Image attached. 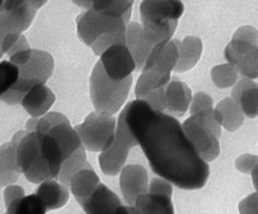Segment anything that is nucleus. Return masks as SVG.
<instances>
[{"mask_svg":"<svg viewBox=\"0 0 258 214\" xmlns=\"http://www.w3.org/2000/svg\"><path fill=\"white\" fill-rule=\"evenodd\" d=\"M118 124L141 147L156 175L185 190L205 186L210 174L208 163L198 155L174 116L136 99L122 110Z\"/></svg>","mask_w":258,"mask_h":214,"instance_id":"nucleus-1","label":"nucleus"},{"mask_svg":"<svg viewBox=\"0 0 258 214\" xmlns=\"http://www.w3.org/2000/svg\"><path fill=\"white\" fill-rule=\"evenodd\" d=\"M77 22L80 38L95 54L100 55L113 45L125 44L128 22L122 18L87 10L78 17Z\"/></svg>","mask_w":258,"mask_h":214,"instance_id":"nucleus-2","label":"nucleus"},{"mask_svg":"<svg viewBox=\"0 0 258 214\" xmlns=\"http://www.w3.org/2000/svg\"><path fill=\"white\" fill-rule=\"evenodd\" d=\"M183 13L184 5L181 0H142L141 25L157 45L171 39Z\"/></svg>","mask_w":258,"mask_h":214,"instance_id":"nucleus-3","label":"nucleus"},{"mask_svg":"<svg viewBox=\"0 0 258 214\" xmlns=\"http://www.w3.org/2000/svg\"><path fill=\"white\" fill-rule=\"evenodd\" d=\"M132 81V77L120 82L111 80L98 61L90 78V95L95 112L111 116L115 114L125 102Z\"/></svg>","mask_w":258,"mask_h":214,"instance_id":"nucleus-4","label":"nucleus"},{"mask_svg":"<svg viewBox=\"0 0 258 214\" xmlns=\"http://www.w3.org/2000/svg\"><path fill=\"white\" fill-rule=\"evenodd\" d=\"M182 126L191 146L205 162L218 158L221 152L219 138L222 125L214 117L213 112L191 115Z\"/></svg>","mask_w":258,"mask_h":214,"instance_id":"nucleus-5","label":"nucleus"},{"mask_svg":"<svg viewBox=\"0 0 258 214\" xmlns=\"http://www.w3.org/2000/svg\"><path fill=\"white\" fill-rule=\"evenodd\" d=\"M53 58L45 51L33 49L31 58L19 66L20 78L14 89L2 101L10 105L20 104L23 95L36 84H45L53 71Z\"/></svg>","mask_w":258,"mask_h":214,"instance_id":"nucleus-6","label":"nucleus"},{"mask_svg":"<svg viewBox=\"0 0 258 214\" xmlns=\"http://www.w3.org/2000/svg\"><path fill=\"white\" fill-rule=\"evenodd\" d=\"M116 119L111 115L93 112L75 127L85 149L90 152H105L115 140Z\"/></svg>","mask_w":258,"mask_h":214,"instance_id":"nucleus-7","label":"nucleus"},{"mask_svg":"<svg viewBox=\"0 0 258 214\" xmlns=\"http://www.w3.org/2000/svg\"><path fill=\"white\" fill-rule=\"evenodd\" d=\"M138 145L135 139L117 124L115 140L99 156V165L103 173L108 176L118 175L124 166L130 149Z\"/></svg>","mask_w":258,"mask_h":214,"instance_id":"nucleus-8","label":"nucleus"},{"mask_svg":"<svg viewBox=\"0 0 258 214\" xmlns=\"http://www.w3.org/2000/svg\"><path fill=\"white\" fill-rule=\"evenodd\" d=\"M100 64L105 74L113 81H124L132 77L137 69L133 55L125 44H116L109 47L100 54Z\"/></svg>","mask_w":258,"mask_h":214,"instance_id":"nucleus-9","label":"nucleus"},{"mask_svg":"<svg viewBox=\"0 0 258 214\" xmlns=\"http://www.w3.org/2000/svg\"><path fill=\"white\" fill-rule=\"evenodd\" d=\"M225 58L236 68L238 75L249 80L258 79V46L232 40L225 49Z\"/></svg>","mask_w":258,"mask_h":214,"instance_id":"nucleus-10","label":"nucleus"},{"mask_svg":"<svg viewBox=\"0 0 258 214\" xmlns=\"http://www.w3.org/2000/svg\"><path fill=\"white\" fill-rule=\"evenodd\" d=\"M86 214H139L134 206H123L118 196L100 183L81 204Z\"/></svg>","mask_w":258,"mask_h":214,"instance_id":"nucleus-11","label":"nucleus"},{"mask_svg":"<svg viewBox=\"0 0 258 214\" xmlns=\"http://www.w3.org/2000/svg\"><path fill=\"white\" fill-rule=\"evenodd\" d=\"M39 9L27 3L15 10L0 12V59L3 58V44L6 38L13 34L22 35L30 27Z\"/></svg>","mask_w":258,"mask_h":214,"instance_id":"nucleus-12","label":"nucleus"},{"mask_svg":"<svg viewBox=\"0 0 258 214\" xmlns=\"http://www.w3.org/2000/svg\"><path fill=\"white\" fill-rule=\"evenodd\" d=\"M120 189L128 206H134L137 198L149 191V177L141 165H127L121 170L119 179Z\"/></svg>","mask_w":258,"mask_h":214,"instance_id":"nucleus-13","label":"nucleus"},{"mask_svg":"<svg viewBox=\"0 0 258 214\" xmlns=\"http://www.w3.org/2000/svg\"><path fill=\"white\" fill-rule=\"evenodd\" d=\"M179 60L178 40H169L157 44L152 50L151 54L146 62L145 67L154 71V73L170 76L171 71L175 70Z\"/></svg>","mask_w":258,"mask_h":214,"instance_id":"nucleus-14","label":"nucleus"},{"mask_svg":"<svg viewBox=\"0 0 258 214\" xmlns=\"http://www.w3.org/2000/svg\"><path fill=\"white\" fill-rule=\"evenodd\" d=\"M125 45L133 55L137 70L145 67L149 55L156 46L146 34L142 25L136 22H130L126 26Z\"/></svg>","mask_w":258,"mask_h":214,"instance_id":"nucleus-15","label":"nucleus"},{"mask_svg":"<svg viewBox=\"0 0 258 214\" xmlns=\"http://www.w3.org/2000/svg\"><path fill=\"white\" fill-rule=\"evenodd\" d=\"M191 90L185 83L173 80L168 83L164 92V106L171 116H183L191 104Z\"/></svg>","mask_w":258,"mask_h":214,"instance_id":"nucleus-16","label":"nucleus"},{"mask_svg":"<svg viewBox=\"0 0 258 214\" xmlns=\"http://www.w3.org/2000/svg\"><path fill=\"white\" fill-rule=\"evenodd\" d=\"M55 96L45 84H36L21 99V106L34 118L44 116L54 104Z\"/></svg>","mask_w":258,"mask_h":214,"instance_id":"nucleus-17","label":"nucleus"},{"mask_svg":"<svg viewBox=\"0 0 258 214\" xmlns=\"http://www.w3.org/2000/svg\"><path fill=\"white\" fill-rule=\"evenodd\" d=\"M231 96L241 109L243 115L249 118L258 116V84L253 80L243 78L238 81L231 92Z\"/></svg>","mask_w":258,"mask_h":214,"instance_id":"nucleus-18","label":"nucleus"},{"mask_svg":"<svg viewBox=\"0 0 258 214\" xmlns=\"http://www.w3.org/2000/svg\"><path fill=\"white\" fill-rule=\"evenodd\" d=\"M77 6L130 21L134 0H71Z\"/></svg>","mask_w":258,"mask_h":214,"instance_id":"nucleus-19","label":"nucleus"},{"mask_svg":"<svg viewBox=\"0 0 258 214\" xmlns=\"http://www.w3.org/2000/svg\"><path fill=\"white\" fill-rule=\"evenodd\" d=\"M139 214H175L171 194L148 191L134 205Z\"/></svg>","mask_w":258,"mask_h":214,"instance_id":"nucleus-20","label":"nucleus"},{"mask_svg":"<svg viewBox=\"0 0 258 214\" xmlns=\"http://www.w3.org/2000/svg\"><path fill=\"white\" fill-rule=\"evenodd\" d=\"M179 60L176 73H185L194 68L201 59L203 51L202 40L196 36H187L183 41L178 40Z\"/></svg>","mask_w":258,"mask_h":214,"instance_id":"nucleus-21","label":"nucleus"},{"mask_svg":"<svg viewBox=\"0 0 258 214\" xmlns=\"http://www.w3.org/2000/svg\"><path fill=\"white\" fill-rule=\"evenodd\" d=\"M21 174L16 158V145L13 140L0 148V188L15 183Z\"/></svg>","mask_w":258,"mask_h":214,"instance_id":"nucleus-22","label":"nucleus"},{"mask_svg":"<svg viewBox=\"0 0 258 214\" xmlns=\"http://www.w3.org/2000/svg\"><path fill=\"white\" fill-rule=\"evenodd\" d=\"M214 117L229 132H234L241 126L245 115L232 97H226L213 110Z\"/></svg>","mask_w":258,"mask_h":214,"instance_id":"nucleus-23","label":"nucleus"},{"mask_svg":"<svg viewBox=\"0 0 258 214\" xmlns=\"http://www.w3.org/2000/svg\"><path fill=\"white\" fill-rule=\"evenodd\" d=\"M35 193L41 198L47 210H54L63 207L69 197L67 187L56 180L42 182Z\"/></svg>","mask_w":258,"mask_h":214,"instance_id":"nucleus-24","label":"nucleus"},{"mask_svg":"<svg viewBox=\"0 0 258 214\" xmlns=\"http://www.w3.org/2000/svg\"><path fill=\"white\" fill-rule=\"evenodd\" d=\"M100 184L99 178L91 166L85 167L73 176L69 187L79 204L83 203Z\"/></svg>","mask_w":258,"mask_h":214,"instance_id":"nucleus-25","label":"nucleus"},{"mask_svg":"<svg viewBox=\"0 0 258 214\" xmlns=\"http://www.w3.org/2000/svg\"><path fill=\"white\" fill-rule=\"evenodd\" d=\"M7 213L9 214H46L48 211L36 194L23 195L7 206Z\"/></svg>","mask_w":258,"mask_h":214,"instance_id":"nucleus-26","label":"nucleus"},{"mask_svg":"<svg viewBox=\"0 0 258 214\" xmlns=\"http://www.w3.org/2000/svg\"><path fill=\"white\" fill-rule=\"evenodd\" d=\"M20 78L18 66L10 61L0 62V99L9 94L17 85Z\"/></svg>","mask_w":258,"mask_h":214,"instance_id":"nucleus-27","label":"nucleus"},{"mask_svg":"<svg viewBox=\"0 0 258 214\" xmlns=\"http://www.w3.org/2000/svg\"><path fill=\"white\" fill-rule=\"evenodd\" d=\"M238 73L236 68L230 64H221L213 67L211 70V78L217 87L221 89L232 87L236 84Z\"/></svg>","mask_w":258,"mask_h":214,"instance_id":"nucleus-28","label":"nucleus"},{"mask_svg":"<svg viewBox=\"0 0 258 214\" xmlns=\"http://www.w3.org/2000/svg\"><path fill=\"white\" fill-rule=\"evenodd\" d=\"M213 101L209 94L204 92H198L192 96L191 104L189 107L190 115H198L213 112Z\"/></svg>","mask_w":258,"mask_h":214,"instance_id":"nucleus-29","label":"nucleus"},{"mask_svg":"<svg viewBox=\"0 0 258 214\" xmlns=\"http://www.w3.org/2000/svg\"><path fill=\"white\" fill-rule=\"evenodd\" d=\"M232 40L247 42L252 45L258 46V31L251 25L241 26L234 33Z\"/></svg>","mask_w":258,"mask_h":214,"instance_id":"nucleus-30","label":"nucleus"},{"mask_svg":"<svg viewBox=\"0 0 258 214\" xmlns=\"http://www.w3.org/2000/svg\"><path fill=\"white\" fill-rule=\"evenodd\" d=\"M258 164V156L251 154H243L239 156L235 161V167L240 173L249 174Z\"/></svg>","mask_w":258,"mask_h":214,"instance_id":"nucleus-31","label":"nucleus"},{"mask_svg":"<svg viewBox=\"0 0 258 214\" xmlns=\"http://www.w3.org/2000/svg\"><path fill=\"white\" fill-rule=\"evenodd\" d=\"M240 214H258V191L245 197L238 204Z\"/></svg>","mask_w":258,"mask_h":214,"instance_id":"nucleus-32","label":"nucleus"},{"mask_svg":"<svg viewBox=\"0 0 258 214\" xmlns=\"http://www.w3.org/2000/svg\"><path fill=\"white\" fill-rule=\"evenodd\" d=\"M25 195L24 190L22 187L17 186V185H10L8 186L4 192V197H5V204L6 207L10 205L12 202L15 201V199Z\"/></svg>","mask_w":258,"mask_h":214,"instance_id":"nucleus-33","label":"nucleus"},{"mask_svg":"<svg viewBox=\"0 0 258 214\" xmlns=\"http://www.w3.org/2000/svg\"><path fill=\"white\" fill-rule=\"evenodd\" d=\"M252 181H253V185L256 189V191H258V164L256 165V167L253 169L252 171Z\"/></svg>","mask_w":258,"mask_h":214,"instance_id":"nucleus-34","label":"nucleus"},{"mask_svg":"<svg viewBox=\"0 0 258 214\" xmlns=\"http://www.w3.org/2000/svg\"><path fill=\"white\" fill-rule=\"evenodd\" d=\"M6 214H9V213H6Z\"/></svg>","mask_w":258,"mask_h":214,"instance_id":"nucleus-35","label":"nucleus"}]
</instances>
